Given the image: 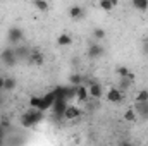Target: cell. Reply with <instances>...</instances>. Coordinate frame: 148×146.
Wrapping results in <instances>:
<instances>
[{
	"mask_svg": "<svg viewBox=\"0 0 148 146\" xmlns=\"http://www.w3.org/2000/svg\"><path fill=\"white\" fill-rule=\"evenodd\" d=\"M33 7L36 9L38 12H48V9H50L47 0H33Z\"/></svg>",
	"mask_w": 148,
	"mask_h": 146,
	"instance_id": "ffe728a7",
	"label": "cell"
},
{
	"mask_svg": "<svg viewBox=\"0 0 148 146\" xmlns=\"http://www.w3.org/2000/svg\"><path fill=\"white\" fill-rule=\"evenodd\" d=\"M131 3L140 12H147L148 10V0H131Z\"/></svg>",
	"mask_w": 148,
	"mask_h": 146,
	"instance_id": "44dd1931",
	"label": "cell"
},
{
	"mask_svg": "<svg viewBox=\"0 0 148 146\" xmlns=\"http://www.w3.org/2000/svg\"><path fill=\"white\" fill-rule=\"evenodd\" d=\"M121 79V84H119V89L124 93L129 86H131V83H133V79H129V77H119Z\"/></svg>",
	"mask_w": 148,
	"mask_h": 146,
	"instance_id": "cb8c5ba5",
	"label": "cell"
},
{
	"mask_svg": "<svg viewBox=\"0 0 148 146\" xmlns=\"http://www.w3.org/2000/svg\"><path fill=\"white\" fill-rule=\"evenodd\" d=\"M55 98H57V95H55V91L52 89V91H48L47 95H43L41 96V107H40V110H48L52 108V105H53V102H55Z\"/></svg>",
	"mask_w": 148,
	"mask_h": 146,
	"instance_id": "ba28073f",
	"label": "cell"
},
{
	"mask_svg": "<svg viewBox=\"0 0 148 146\" xmlns=\"http://www.w3.org/2000/svg\"><path fill=\"white\" fill-rule=\"evenodd\" d=\"M98 7L103 12H110L117 7V0H98Z\"/></svg>",
	"mask_w": 148,
	"mask_h": 146,
	"instance_id": "2e32d148",
	"label": "cell"
},
{
	"mask_svg": "<svg viewBox=\"0 0 148 146\" xmlns=\"http://www.w3.org/2000/svg\"><path fill=\"white\" fill-rule=\"evenodd\" d=\"M29 107H33V108H40V107H41V96L33 95V96L29 98Z\"/></svg>",
	"mask_w": 148,
	"mask_h": 146,
	"instance_id": "484cf974",
	"label": "cell"
},
{
	"mask_svg": "<svg viewBox=\"0 0 148 146\" xmlns=\"http://www.w3.org/2000/svg\"><path fill=\"white\" fill-rule=\"evenodd\" d=\"M24 38V29L19 28V26H12L9 31H7V40L10 45H19Z\"/></svg>",
	"mask_w": 148,
	"mask_h": 146,
	"instance_id": "277c9868",
	"label": "cell"
},
{
	"mask_svg": "<svg viewBox=\"0 0 148 146\" xmlns=\"http://www.w3.org/2000/svg\"><path fill=\"white\" fill-rule=\"evenodd\" d=\"M136 102H148V89H141L136 95Z\"/></svg>",
	"mask_w": 148,
	"mask_h": 146,
	"instance_id": "4316f807",
	"label": "cell"
},
{
	"mask_svg": "<svg viewBox=\"0 0 148 146\" xmlns=\"http://www.w3.org/2000/svg\"><path fill=\"white\" fill-rule=\"evenodd\" d=\"M2 143H3V136L0 134V145H2Z\"/></svg>",
	"mask_w": 148,
	"mask_h": 146,
	"instance_id": "f546056e",
	"label": "cell"
},
{
	"mask_svg": "<svg viewBox=\"0 0 148 146\" xmlns=\"http://www.w3.org/2000/svg\"><path fill=\"white\" fill-rule=\"evenodd\" d=\"M16 86H17V81H16L14 77H10V76H5L3 91H5V93H10V91H14V89H16Z\"/></svg>",
	"mask_w": 148,
	"mask_h": 146,
	"instance_id": "ac0fdd59",
	"label": "cell"
},
{
	"mask_svg": "<svg viewBox=\"0 0 148 146\" xmlns=\"http://www.w3.org/2000/svg\"><path fill=\"white\" fill-rule=\"evenodd\" d=\"M124 119H126L127 122H134V120L138 119V115H136L134 108H127L126 110V112H124Z\"/></svg>",
	"mask_w": 148,
	"mask_h": 146,
	"instance_id": "603a6c76",
	"label": "cell"
},
{
	"mask_svg": "<svg viewBox=\"0 0 148 146\" xmlns=\"http://www.w3.org/2000/svg\"><path fill=\"white\" fill-rule=\"evenodd\" d=\"M88 98H90L88 86H84V84L76 86V100H77L79 103H83V102H88Z\"/></svg>",
	"mask_w": 148,
	"mask_h": 146,
	"instance_id": "4fadbf2b",
	"label": "cell"
},
{
	"mask_svg": "<svg viewBox=\"0 0 148 146\" xmlns=\"http://www.w3.org/2000/svg\"><path fill=\"white\" fill-rule=\"evenodd\" d=\"M69 83H71L73 86H79V84H83V83H84V77H83L81 74L74 72V74H71V77H69Z\"/></svg>",
	"mask_w": 148,
	"mask_h": 146,
	"instance_id": "7402d4cb",
	"label": "cell"
},
{
	"mask_svg": "<svg viewBox=\"0 0 148 146\" xmlns=\"http://www.w3.org/2000/svg\"><path fill=\"white\" fill-rule=\"evenodd\" d=\"M57 45L59 46H71L73 45V36L67 33H62L60 36L57 38Z\"/></svg>",
	"mask_w": 148,
	"mask_h": 146,
	"instance_id": "d6986e66",
	"label": "cell"
},
{
	"mask_svg": "<svg viewBox=\"0 0 148 146\" xmlns=\"http://www.w3.org/2000/svg\"><path fill=\"white\" fill-rule=\"evenodd\" d=\"M2 103H3V98H2V95H0V105H2Z\"/></svg>",
	"mask_w": 148,
	"mask_h": 146,
	"instance_id": "4dcf8cb0",
	"label": "cell"
},
{
	"mask_svg": "<svg viewBox=\"0 0 148 146\" xmlns=\"http://www.w3.org/2000/svg\"><path fill=\"white\" fill-rule=\"evenodd\" d=\"M103 52H105V48H103L100 43H93V45L88 46V59H91V60L100 59V57L103 55Z\"/></svg>",
	"mask_w": 148,
	"mask_h": 146,
	"instance_id": "9c48e42d",
	"label": "cell"
},
{
	"mask_svg": "<svg viewBox=\"0 0 148 146\" xmlns=\"http://www.w3.org/2000/svg\"><path fill=\"white\" fill-rule=\"evenodd\" d=\"M53 91H55V95L57 96H60V98H66L67 102H71L73 98H76V86L73 84H69V86H57V88H53Z\"/></svg>",
	"mask_w": 148,
	"mask_h": 146,
	"instance_id": "3957f363",
	"label": "cell"
},
{
	"mask_svg": "<svg viewBox=\"0 0 148 146\" xmlns=\"http://www.w3.org/2000/svg\"><path fill=\"white\" fill-rule=\"evenodd\" d=\"M67 105H69V102H67L66 98L57 96L50 110L53 112V115H55V117H64V112H66V108H67Z\"/></svg>",
	"mask_w": 148,
	"mask_h": 146,
	"instance_id": "5b68a950",
	"label": "cell"
},
{
	"mask_svg": "<svg viewBox=\"0 0 148 146\" xmlns=\"http://www.w3.org/2000/svg\"><path fill=\"white\" fill-rule=\"evenodd\" d=\"M105 35H107V33H105V29H103V28H95V29H93V33H91V36L95 38V40H103Z\"/></svg>",
	"mask_w": 148,
	"mask_h": 146,
	"instance_id": "d4e9b609",
	"label": "cell"
},
{
	"mask_svg": "<svg viewBox=\"0 0 148 146\" xmlns=\"http://www.w3.org/2000/svg\"><path fill=\"white\" fill-rule=\"evenodd\" d=\"M105 98H107V102H110V103H121L122 100H124V93L119 89V88H110L109 91H107V95H105Z\"/></svg>",
	"mask_w": 148,
	"mask_h": 146,
	"instance_id": "52a82bcc",
	"label": "cell"
},
{
	"mask_svg": "<svg viewBox=\"0 0 148 146\" xmlns=\"http://www.w3.org/2000/svg\"><path fill=\"white\" fill-rule=\"evenodd\" d=\"M3 83H5V76H0V93L3 91Z\"/></svg>",
	"mask_w": 148,
	"mask_h": 146,
	"instance_id": "83f0119b",
	"label": "cell"
},
{
	"mask_svg": "<svg viewBox=\"0 0 148 146\" xmlns=\"http://www.w3.org/2000/svg\"><path fill=\"white\" fill-rule=\"evenodd\" d=\"M43 53L40 52V50H31V53H29V57H28V62L31 64V65H41L43 64Z\"/></svg>",
	"mask_w": 148,
	"mask_h": 146,
	"instance_id": "5bb4252c",
	"label": "cell"
},
{
	"mask_svg": "<svg viewBox=\"0 0 148 146\" xmlns=\"http://www.w3.org/2000/svg\"><path fill=\"white\" fill-rule=\"evenodd\" d=\"M14 52H16V57H17V60H28V57H29V53H31V48L28 46V45H16L14 46Z\"/></svg>",
	"mask_w": 148,
	"mask_h": 146,
	"instance_id": "30bf717a",
	"label": "cell"
},
{
	"mask_svg": "<svg viewBox=\"0 0 148 146\" xmlns=\"http://www.w3.org/2000/svg\"><path fill=\"white\" fill-rule=\"evenodd\" d=\"M134 112H136L138 119L148 120V102H136L134 103Z\"/></svg>",
	"mask_w": 148,
	"mask_h": 146,
	"instance_id": "8fae6325",
	"label": "cell"
},
{
	"mask_svg": "<svg viewBox=\"0 0 148 146\" xmlns=\"http://www.w3.org/2000/svg\"><path fill=\"white\" fill-rule=\"evenodd\" d=\"M84 81H86V84H88L90 96H91V98H95V100H100V98H102V95H103L102 86H100L97 81H93V79H86V77H84Z\"/></svg>",
	"mask_w": 148,
	"mask_h": 146,
	"instance_id": "8992f818",
	"label": "cell"
},
{
	"mask_svg": "<svg viewBox=\"0 0 148 146\" xmlns=\"http://www.w3.org/2000/svg\"><path fill=\"white\" fill-rule=\"evenodd\" d=\"M115 74H117L119 77H129V79H133V81H134V72H133V71H129L126 65H119V67L115 69Z\"/></svg>",
	"mask_w": 148,
	"mask_h": 146,
	"instance_id": "e0dca14e",
	"label": "cell"
},
{
	"mask_svg": "<svg viewBox=\"0 0 148 146\" xmlns=\"http://www.w3.org/2000/svg\"><path fill=\"white\" fill-rule=\"evenodd\" d=\"M79 117H81V108L77 105H67V108L64 112V119L74 120V119H79Z\"/></svg>",
	"mask_w": 148,
	"mask_h": 146,
	"instance_id": "7c38bea8",
	"label": "cell"
},
{
	"mask_svg": "<svg viewBox=\"0 0 148 146\" xmlns=\"http://www.w3.org/2000/svg\"><path fill=\"white\" fill-rule=\"evenodd\" d=\"M0 62H2L3 65H7V67H14V65L19 62L12 46H7V48H3V50L0 52Z\"/></svg>",
	"mask_w": 148,
	"mask_h": 146,
	"instance_id": "7a4b0ae2",
	"label": "cell"
},
{
	"mask_svg": "<svg viewBox=\"0 0 148 146\" xmlns=\"http://www.w3.org/2000/svg\"><path fill=\"white\" fill-rule=\"evenodd\" d=\"M43 110L40 108H31L28 110V112H24L21 117H19V122H21V126L23 127H26V129H31V127H35L36 124H40L41 120H43Z\"/></svg>",
	"mask_w": 148,
	"mask_h": 146,
	"instance_id": "6da1fadb",
	"label": "cell"
},
{
	"mask_svg": "<svg viewBox=\"0 0 148 146\" xmlns=\"http://www.w3.org/2000/svg\"><path fill=\"white\" fill-rule=\"evenodd\" d=\"M83 16H84V9L81 5H71L69 7V17L71 19L79 21V19H83Z\"/></svg>",
	"mask_w": 148,
	"mask_h": 146,
	"instance_id": "9a60e30c",
	"label": "cell"
},
{
	"mask_svg": "<svg viewBox=\"0 0 148 146\" xmlns=\"http://www.w3.org/2000/svg\"><path fill=\"white\" fill-rule=\"evenodd\" d=\"M143 52H145V53H147V55H148V41H147V43H145V46H143Z\"/></svg>",
	"mask_w": 148,
	"mask_h": 146,
	"instance_id": "f1b7e54d",
	"label": "cell"
}]
</instances>
